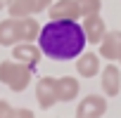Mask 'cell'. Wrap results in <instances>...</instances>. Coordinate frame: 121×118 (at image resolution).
Here are the masks:
<instances>
[{
  "label": "cell",
  "mask_w": 121,
  "mask_h": 118,
  "mask_svg": "<svg viewBox=\"0 0 121 118\" xmlns=\"http://www.w3.org/2000/svg\"><path fill=\"white\" fill-rule=\"evenodd\" d=\"M86 33L78 21L74 19H50L40 26L38 47L45 57L55 62H69L86 52Z\"/></svg>",
  "instance_id": "6da1fadb"
},
{
  "label": "cell",
  "mask_w": 121,
  "mask_h": 118,
  "mask_svg": "<svg viewBox=\"0 0 121 118\" xmlns=\"http://www.w3.org/2000/svg\"><path fill=\"white\" fill-rule=\"evenodd\" d=\"M31 78H33V71L14 59H5L0 62V83L7 85L12 92H24L29 85H31Z\"/></svg>",
  "instance_id": "7a4b0ae2"
},
{
  "label": "cell",
  "mask_w": 121,
  "mask_h": 118,
  "mask_svg": "<svg viewBox=\"0 0 121 118\" xmlns=\"http://www.w3.org/2000/svg\"><path fill=\"white\" fill-rule=\"evenodd\" d=\"M55 0H10L7 3V12L10 17H36L40 12H45Z\"/></svg>",
  "instance_id": "3957f363"
},
{
  "label": "cell",
  "mask_w": 121,
  "mask_h": 118,
  "mask_svg": "<svg viewBox=\"0 0 121 118\" xmlns=\"http://www.w3.org/2000/svg\"><path fill=\"white\" fill-rule=\"evenodd\" d=\"M12 59L24 64V66H29L31 71H36L40 59H43V52L33 43H17V45H12Z\"/></svg>",
  "instance_id": "277c9868"
},
{
  "label": "cell",
  "mask_w": 121,
  "mask_h": 118,
  "mask_svg": "<svg viewBox=\"0 0 121 118\" xmlns=\"http://www.w3.org/2000/svg\"><path fill=\"white\" fill-rule=\"evenodd\" d=\"M107 113V99L102 94H86L76 106V118H102Z\"/></svg>",
  "instance_id": "5b68a950"
},
{
  "label": "cell",
  "mask_w": 121,
  "mask_h": 118,
  "mask_svg": "<svg viewBox=\"0 0 121 118\" xmlns=\"http://www.w3.org/2000/svg\"><path fill=\"white\" fill-rule=\"evenodd\" d=\"M36 102L43 111L52 109L57 104V78L52 76H43L36 85Z\"/></svg>",
  "instance_id": "8992f818"
},
{
  "label": "cell",
  "mask_w": 121,
  "mask_h": 118,
  "mask_svg": "<svg viewBox=\"0 0 121 118\" xmlns=\"http://www.w3.org/2000/svg\"><path fill=\"white\" fill-rule=\"evenodd\" d=\"M100 85H102L104 97H116L121 92V69L114 62L107 64V66H102V71H100Z\"/></svg>",
  "instance_id": "52a82bcc"
},
{
  "label": "cell",
  "mask_w": 121,
  "mask_h": 118,
  "mask_svg": "<svg viewBox=\"0 0 121 118\" xmlns=\"http://www.w3.org/2000/svg\"><path fill=\"white\" fill-rule=\"evenodd\" d=\"M97 54L107 62H119L121 59V31H107L102 43L97 45Z\"/></svg>",
  "instance_id": "ba28073f"
},
{
  "label": "cell",
  "mask_w": 121,
  "mask_h": 118,
  "mask_svg": "<svg viewBox=\"0 0 121 118\" xmlns=\"http://www.w3.org/2000/svg\"><path fill=\"white\" fill-rule=\"evenodd\" d=\"M81 28H83V33H86V40L93 43V45H100L102 38H104V33H107V24H104V19H102L100 14L83 17Z\"/></svg>",
  "instance_id": "9c48e42d"
},
{
  "label": "cell",
  "mask_w": 121,
  "mask_h": 118,
  "mask_svg": "<svg viewBox=\"0 0 121 118\" xmlns=\"http://www.w3.org/2000/svg\"><path fill=\"white\" fill-rule=\"evenodd\" d=\"M100 71H102L100 54H95V52H83L81 57H76V73H78L81 78H95Z\"/></svg>",
  "instance_id": "30bf717a"
},
{
  "label": "cell",
  "mask_w": 121,
  "mask_h": 118,
  "mask_svg": "<svg viewBox=\"0 0 121 118\" xmlns=\"http://www.w3.org/2000/svg\"><path fill=\"white\" fill-rule=\"evenodd\" d=\"M48 14H50V19H74V21L81 19L76 0H57L48 7Z\"/></svg>",
  "instance_id": "8fae6325"
},
{
  "label": "cell",
  "mask_w": 121,
  "mask_h": 118,
  "mask_svg": "<svg viewBox=\"0 0 121 118\" xmlns=\"http://www.w3.org/2000/svg\"><path fill=\"white\" fill-rule=\"evenodd\" d=\"M81 92V83L74 76L57 78V102H74Z\"/></svg>",
  "instance_id": "7c38bea8"
},
{
  "label": "cell",
  "mask_w": 121,
  "mask_h": 118,
  "mask_svg": "<svg viewBox=\"0 0 121 118\" xmlns=\"http://www.w3.org/2000/svg\"><path fill=\"white\" fill-rule=\"evenodd\" d=\"M17 33H19V43H33V40H38V33H40L38 19L36 17H19L17 19Z\"/></svg>",
  "instance_id": "4fadbf2b"
},
{
  "label": "cell",
  "mask_w": 121,
  "mask_h": 118,
  "mask_svg": "<svg viewBox=\"0 0 121 118\" xmlns=\"http://www.w3.org/2000/svg\"><path fill=\"white\" fill-rule=\"evenodd\" d=\"M19 43V33H17V19L7 17L0 21V45L3 47H12Z\"/></svg>",
  "instance_id": "5bb4252c"
},
{
  "label": "cell",
  "mask_w": 121,
  "mask_h": 118,
  "mask_svg": "<svg viewBox=\"0 0 121 118\" xmlns=\"http://www.w3.org/2000/svg\"><path fill=\"white\" fill-rule=\"evenodd\" d=\"M76 5H78V12H81V19H83V17H90V14H100L102 0H76Z\"/></svg>",
  "instance_id": "9a60e30c"
},
{
  "label": "cell",
  "mask_w": 121,
  "mask_h": 118,
  "mask_svg": "<svg viewBox=\"0 0 121 118\" xmlns=\"http://www.w3.org/2000/svg\"><path fill=\"white\" fill-rule=\"evenodd\" d=\"M0 118H14V106L7 99H0Z\"/></svg>",
  "instance_id": "2e32d148"
},
{
  "label": "cell",
  "mask_w": 121,
  "mask_h": 118,
  "mask_svg": "<svg viewBox=\"0 0 121 118\" xmlns=\"http://www.w3.org/2000/svg\"><path fill=\"white\" fill-rule=\"evenodd\" d=\"M14 118H36L31 109H14Z\"/></svg>",
  "instance_id": "e0dca14e"
},
{
  "label": "cell",
  "mask_w": 121,
  "mask_h": 118,
  "mask_svg": "<svg viewBox=\"0 0 121 118\" xmlns=\"http://www.w3.org/2000/svg\"><path fill=\"white\" fill-rule=\"evenodd\" d=\"M7 3L10 0H0V10H7Z\"/></svg>",
  "instance_id": "ac0fdd59"
},
{
  "label": "cell",
  "mask_w": 121,
  "mask_h": 118,
  "mask_svg": "<svg viewBox=\"0 0 121 118\" xmlns=\"http://www.w3.org/2000/svg\"><path fill=\"white\" fill-rule=\"evenodd\" d=\"M119 66H121V59H119Z\"/></svg>",
  "instance_id": "d6986e66"
}]
</instances>
